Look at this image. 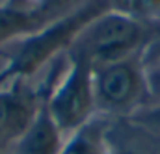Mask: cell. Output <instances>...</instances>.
<instances>
[{"mask_svg": "<svg viewBox=\"0 0 160 154\" xmlns=\"http://www.w3.org/2000/svg\"><path fill=\"white\" fill-rule=\"evenodd\" d=\"M2 2H6V0H0V4H2Z\"/></svg>", "mask_w": 160, "mask_h": 154, "instance_id": "obj_14", "label": "cell"}, {"mask_svg": "<svg viewBox=\"0 0 160 154\" xmlns=\"http://www.w3.org/2000/svg\"><path fill=\"white\" fill-rule=\"evenodd\" d=\"M26 2H32V4H39V2H43V0H26Z\"/></svg>", "mask_w": 160, "mask_h": 154, "instance_id": "obj_13", "label": "cell"}, {"mask_svg": "<svg viewBox=\"0 0 160 154\" xmlns=\"http://www.w3.org/2000/svg\"><path fill=\"white\" fill-rule=\"evenodd\" d=\"M106 134V121L99 115L91 117L78 130L69 134L67 139H63V145L58 154H106V151L110 149Z\"/></svg>", "mask_w": 160, "mask_h": 154, "instance_id": "obj_8", "label": "cell"}, {"mask_svg": "<svg viewBox=\"0 0 160 154\" xmlns=\"http://www.w3.org/2000/svg\"><path fill=\"white\" fill-rule=\"evenodd\" d=\"M63 145V134L52 121L45 102L32 126L15 143L11 154H58Z\"/></svg>", "mask_w": 160, "mask_h": 154, "instance_id": "obj_7", "label": "cell"}, {"mask_svg": "<svg viewBox=\"0 0 160 154\" xmlns=\"http://www.w3.org/2000/svg\"><path fill=\"white\" fill-rule=\"evenodd\" d=\"M52 84L54 76L50 75L39 89L30 87L28 80H13L0 87V149L17 143L32 126Z\"/></svg>", "mask_w": 160, "mask_h": 154, "instance_id": "obj_5", "label": "cell"}, {"mask_svg": "<svg viewBox=\"0 0 160 154\" xmlns=\"http://www.w3.org/2000/svg\"><path fill=\"white\" fill-rule=\"evenodd\" d=\"M106 11H110L108 0H86L71 13L21 39V45L0 71V87L13 80H30L56 56L67 54L80 32Z\"/></svg>", "mask_w": 160, "mask_h": 154, "instance_id": "obj_1", "label": "cell"}, {"mask_svg": "<svg viewBox=\"0 0 160 154\" xmlns=\"http://www.w3.org/2000/svg\"><path fill=\"white\" fill-rule=\"evenodd\" d=\"M93 89L99 112L123 113L134 110L145 97H149L142 54L95 67Z\"/></svg>", "mask_w": 160, "mask_h": 154, "instance_id": "obj_4", "label": "cell"}, {"mask_svg": "<svg viewBox=\"0 0 160 154\" xmlns=\"http://www.w3.org/2000/svg\"><path fill=\"white\" fill-rule=\"evenodd\" d=\"M153 24L140 22L116 11H106L93 19L75 39L67 52L80 54L93 67L142 54L151 37Z\"/></svg>", "mask_w": 160, "mask_h": 154, "instance_id": "obj_2", "label": "cell"}, {"mask_svg": "<svg viewBox=\"0 0 160 154\" xmlns=\"http://www.w3.org/2000/svg\"><path fill=\"white\" fill-rule=\"evenodd\" d=\"M69 65L45 95V106L62 134H73L91 117L97 102L93 89V63L80 54L67 52Z\"/></svg>", "mask_w": 160, "mask_h": 154, "instance_id": "obj_3", "label": "cell"}, {"mask_svg": "<svg viewBox=\"0 0 160 154\" xmlns=\"http://www.w3.org/2000/svg\"><path fill=\"white\" fill-rule=\"evenodd\" d=\"M106 154H136V152H132V151H114V149H108Z\"/></svg>", "mask_w": 160, "mask_h": 154, "instance_id": "obj_12", "label": "cell"}, {"mask_svg": "<svg viewBox=\"0 0 160 154\" xmlns=\"http://www.w3.org/2000/svg\"><path fill=\"white\" fill-rule=\"evenodd\" d=\"M112 11L145 24L160 22V0H108Z\"/></svg>", "mask_w": 160, "mask_h": 154, "instance_id": "obj_9", "label": "cell"}, {"mask_svg": "<svg viewBox=\"0 0 160 154\" xmlns=\"http://www.w3.org/2000/svg\"><path fill=\"white\" fill-rule=\"evenodd\" d=\"M145 80H147L149 99L160 102V60L145 65Z\"/></svg>", "mask_w": 160, "mask_h": 154, "instance_id": "obj_11", "label": "cell"}, {"mask_svg": "<svg viewBox=\"0 0 160 154\" xmlns=\"http://www.w3.org/2000/svg\"><path fill=\"white\" fill-rule=\"evenodd\" d=\"M142 60H143V65L155 63L160 60V22L153 24V28H151V37L142 52Z\"/></svg>", "mask_w": 160, "mask_h": 154, "instance_id": "obj_10", "label": "cell"}, {"mask_svg": "<svg viewBox=\"0 0 160 154\" xmlns=\"http://www.w3.org/2000/svg\"><path fill=\"white\" fill-rule=\"evenodd\" d=\"M54 21L56 19L41 4L6 0L0 4V45L28 37Z\"/></svg>", "mask_w": 160, "mask_h": 154, "instance_id": "obj_6", "label": "cell"}]
</instances>
